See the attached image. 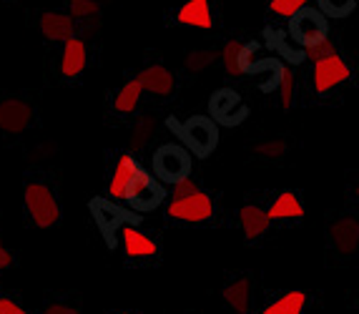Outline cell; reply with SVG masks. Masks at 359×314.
I'll use <instances>...</instances> for the list:
<instances>
[{
  "instance_id": "obj_20",
  "label": "cell",
  "mask_w": 359,
  "mask_h": 314,
  "mask_svg": "<svg viewBox=\"0 0 359 314\" xmlns=\"http://www.w3.org/2000/svg\"><path fill=\"white\" fill-rule=\"evenodd\" d=\"M224 299L226 304L233 309L236 314H246L249 312V304H252V279H236L224 289Z\"/></svg>"
},
{
  "instance_id": "obj_24",
  "label": "cell",
  "mask_w": 359,
  "mask_h": 314,
  "mask_svg": "<svg viewBox=\"0 0 359 314\" xmlns=\"http://www.w3.org/2000/svg\"><path fill=\"white\" fill-rule=\"evenodd\" d=\"M68 13H71L76 20H98L101 15V3L98 0H68Z\"/></svg>"
},
{
  "instance_id": "obj_34",
  "label": "cell",
  "mask_w": 359,
  "mask_h": 314,
  "mask_svg": "<svg viewBox=\"0 0 359 314\" xmlns=\"http://www.w3.org/2000/svg\"><path fill=\"white\" fill-rule=\"evenodd\" d=\"M46 314H76V312H73V309H68V307H63V304H55V307L46 309Z\"/></svg>"
},
{
  "instance_id": "obj_16",
  "label": "cell",
  "mask_w": 359,
  "mask_h": 314,
  "mask_svg": "<svg viewBox=\"0 0 359 314\" xmlns=\"http://www.w3.org/2000/svg\"><path fill=\"white\" fill-rule=\"evenodd\" d=\"M121 242H123L126 257H131V259H144V257H156L158 254V244L149 234L138 229L136 224H128V226L121 229Z\"/></svg>"
},
{
  "instance_id": "obj_1",
  "label": "cell",
  "mask_w": 359,
  "mask_h": 314,
  "mask_svg": "<svg viewBox=\"0 0 359 314\" xmlns=\"http://www.w3.org/2000/svg\"><path fill=\"white\" fill-rule=\"evenodd\" d=\"M166 126L179 136L181 144L196 158H206L209 153H214L216 144H219V123L209 116H191L184 123H179L176 118H168Z\"/></svg>"
},
{
  "instance_id": "obj_13",
  "label": "cell",
  "mask_w": 359,
  "mask_h": 314,
  "mask_svg": "<svg viewBox=\"0 0 359 314\" xmlns=\"http://www.w3.org/2000/svg\"><path fill=\"white\" fill-rule=\"evenodd\" d=\"M33 118V109L25 101L18 98H8L0 103V128L6 133H20L30 126Z\"/></svg>"
},
{
  "instance_id": "obj_23",
  "label": "cell",
  "mask_w": 359,
  "mask_h": 314,
  "mask_svg": "<svg viewBox=\"0 0 359 314\" xmlns=\"http://www.w3.org/2000/svg\"><path fill=\"white\" fill-rule=\"evenodd\" d=\"M276 93H279V106L284 111H289L294 106L297 98V73L292 66L279 68V81H276Z\"/></svg>"
},
{
  "instance_id": "obj_30",
  "label": "cell",
  "mask_w": 359,
  "mask_h": 314,
  "mask_svg": "<svg viewBox=\"0 0 359 314\" xmlns=\"http://www.w3.org/2000/svg\"><path fill=\"white\" fill-rule=\"evenodd\" d=\"M257 151L262 153L264 158H279L287 153V144L279 139H271V141H264V144L257 146Z\"/></svg>"
},
{
  "instance_id": "obj_7",
  "label": "cell",
  "mask_w": 359,
  "mask_h": 314,
  "mask_svg": "<svg viewBox=\"0 0 359 314\" xmlns=\"http://www.w3.org/2000/svg\"><path fill=\"white\" fill-rule=\"evenodd\" d=\"M216 204L211 199V193L206 191H194L189 196H181V199H171L166 206V214L171 219H179L184 224H204L214 217Z\"/></svg>"
},
{
  "instance_id": "obj_35",
  "label": "cell",
  "mask_w": 359,
  "mask_h": 314,
  "mask_svg": "<svg viewBox=\"0 0 359 314\" xmlns=\"http://www.w3.org/2000/svg\"><path fill=\"white\" fill-rule=\"evenodd\" d=\"M354 196H357V199H359V184H357V186H354Z\"/></svg>"
},
{
  "instance_id": "obj_12",
  "label": "cell",
  "mask_w": 359,
  "mask_h": 314,
  "mask_svg": "<svg viewBox=\"0 0 359 314\" xmlns=\"http://www.w3.org/2000/svg\"><path fill=\"white\" fill-rule=\"evenodd\" d=\"M78 31V20L71 13L60 11H46L41 15V33L53 43H66Z\"/></svg>"
},
{
  "instance_id": "obj_27",
  "label": "cell",
  "mask_w": 359,
  "mask_h": 314,
  "mask_svg": "<svg viewBox=\"0 0 359 314\" xmlns=\"http://www.w3.org/2000/svg\"><path fill=\"white\" fill-rule=\"evenodd\" d=\"M354 6H357V0H319L322 13L330 18H347L354 11Z\"/></svg>"
},
{
  "instance_id": "obj_18",
  "label": "cell",
  "mask_w": 359,
  "mask_h": 314,
  "mask_svg": "<svg viewBox=\"0 0 359 314\" xmlns=\"http://www.w3.org/2000/svg\"><path fill=\"white\" fill-rule=\"evenodd\" d=\"M144 86V91L154 93V96H168V93H174L176 88V81H174V73L168 71L163 66H149L136 76Z\"/></svg>"
},
{
  "instance_id": "obj_9",
  "label": "cell",
  "mask_w": 359,
  "mask_h": 314,
  "mask_svg": "<svg viewBox=\"0 0 359 314\" xmlns=\"http://www.w3.org/2000/svg\"><path fill=\"white\" fill-rule=\"evenodd\" d=\"M352 76L349 66L344 63L339 53H332L327 58H322L319 63H314V71H311V86L317 93H330L334 91L337 86H341L344 81Z\"/></svg>"
},
{
  "instance_id": "obj_31",
  "label": "cell",
  "mask_w": 359,
  "mask_h": 314,
  "mask_svg": "<svg viewBox=\"0 0 359 314\" xmlns=\"http://www.w3.org/2000/svg\"><path fill=\"white\" fill-rule=\"evenodd\" d=\"M194 191H198V184H196V179H184V182H179V184H174V199H181V196H189V193H194Z\"/></svg>"
},
{
  "instance_id": "obj_25",
  "label": "cell",
  "mask_w": 359,
  "mask_h": 314,
  "mask_svg": "<svg viewBox=\"0 0 359 314\" xmlns=\"http://www.w3.org/2000/svg\"><path fill=\"white\" fill-rule=\"evenodd\" d=\"M246 43L241 41H229L226 46H224L222 50V63L224 68H226V73H231V76H241V50H244Z\"/></svg>"
},
{
  "instance_id": "obj_11",
  "label": "cell",
  "mask_w": 359,
  "mask_h": 314,
  "mask_svg": "<svg viewBox=\"0 0 359 314\" xmlns=\"http://www.w3.org/2000/svg\"><path fill=\"white\" fill-rule=\"evenodd\" d=\"M138 169H141V163H138L131 153H121L114 166V176H111V182H108V196L114 201H126L128 186H131L133 176L138 174Z\"/></svg>"
},
{
  "instance_id": "obj_5",
  "label": "cell",
  "mask_w": 359,
  "mask_h": 314,
  "mask_svg": "<svg viewBox=\"0 0 359 314\" xmlns=\"http://www.w3.org/2000/svg\"><path fill=\"white\" fill-rule=\"evenodd\" d=\"M163 199H166V189H163L161 179L146 169H138L126 193L128 209H133V212H154V209H158L163 204Z\"/></svg>"
},
{
  "instance_id": "obj_28",
  "label": "cell",
  "mask_w": 359,
  "mask_h": 314,
  "mask_svg": "<svg viewBox=\"0 0 359 314\" xmlns=\"http://www.w3.org/2000/svg\"><path fill=\"white\" fill-rule=\"evenodd\" d=\"M337 53V46H334V38H324V41L314 43V46H309V48H304V58L314 66V63H319L322 58H327V55Z\"/></svg>"
},
{
  "instance_id": "obj_22",
  "label": "cell",
  "mask_w": 359,
  "mask_h": 314,
  "mask_svg": "<svg viewBox=\"0 0 359 314\" xmlns=\"http://www.w3.org/2000/svg\"><path fill=\"white\" fill-rule=\"evenodd\" d=\"M304 309H306V294L297 289L274 299L269 307H264L259 314H304Z\"/></svg>"
},
{
  "instance_id": "obj_19",
  "label": "cell",
  "mask_w": 359,
  "mask_h": 314,
  "mask_svg": "<svg viewBox=\"0 0 359 314\" xmlns=\"http://www.w3.org/2000/svg\"><path fill=\"white\" fill-rule=\"evenodd\" d=\"M271 217V221H284V219H302L304 217V204H302L299 193L294 191H282L276 193L271 206L266 209Z\"/></svg>"
},
{
  "instance_id": "obj_14",
  "label": "cell",
  "mask_w": 359,
  "mask_h": 314,
  "mask_svg": "<svg viewBox=\"0 0 359 314\" xmlns=\"http://www.w3.org/2000/svg\"><path fill=\"white\" fill-rule=\"evenodd\" d=\"M86 63H88V48H86V41L81 36H73L63 43V55H60V73L66 78H78L81 73L86 71Z\"/></svg>"
},
{
  "instance_id": "obj_10",
  "label": "cell",
  "mask_w": 359,
  "mask_h": 314,
  "mask_svg": "<svg viewBox=\"0 0 359 314\" xmlns=\"http://www.w3.org/2000/svg\"><path fill=\"white\" fill-rule=\"evenodd\" d=\"M330 244L339 257L359 254V221L354 217H341L330 226Z\"/></svg>"
},
{
  "instance_id": "obj_36",
  "label": "cell",
  "mask_w": 359,
  "mask_h": 314,
  "mask_svg": "<svg viewBox=\"0 0 359 314\" xmlns=\"http://www.w3.org/2000/svg\"><path fill=\"white\" fill-rule=\"evenodd\" d=\"M121 314H128V312H121Z\"/></svg>"
},
{
  "instance_id": "obj_29",
  "label": "cell",
  "mask_w": 359,
  "mask_h": 314,
  "mask_svg": "<svg viewBox=\"0 0 359 314\" xmlns=\"http://www.w3.org/2000/svg\"><path fill=\"white\" fill-rule=\"evenodd\" d=\"M211 63H214V53L206 48H198V50H191V53L186 55V68L194 73L204 71V68H209Z\"/></svg>"
},
{
  "instance_id": "obj_2",
  "label": "cell",
  "mask_w": 359,
  "mask_h": 314,
  "mask_svg": "<svg viewBox=\"0 0 359 314\" xmlns=\"http://www.w3.org/2000/svg\"><path fill=\"white\" fill-rule=\"evenodd\" d=\"M88 209H90L93 221H96L98 231H101V236L106 239L108 249H116L123 226L141 221L133 209H123L118 201H111V199H90Z\"/></svg>"
},
{
  "instance_id": "obj_15",
  "label": "cell",
  "mask_w": 359,
  "mask_h": 314,
  "mask_svg": "<svg viewBox=\"0 0 359 314\" xmlns=\"http://www.w3.org/2000/svg\"><path fill=\"white\" fill-rule=\"evenodd\" d=\"M176 23L189 25V28H201L209 31L214 28V15H211V0H186L176 11Z\"/></svg>"
},
{
  "instance_id": "obj_21",
  "label": "cell",
  "mask_w": 359,
  "mask_h": 314,
  "mask_svg": "<svg viewBox=\"0 0 359 314\" xmlns=\"http://www.w3.org/2000/svg\"><path fill=\"white\" fill-rule=\"evenodd\" d=\"M141 96H144V86L138 78H131L126 83L121 86L118 93L114 96V109L118 114H133L138 109V103H141Z\"/></svg>"
},
{
  "instance_id": "obj_4",
  "label": "cell",
  "mask_w": 359,
  "mask_h": 314,
  "mask_svg": "<svg viewBox=\"0 0 359 314\" xmlns=\"http://www.w3.org/2000/svg\"><path fill=\"white\" fill-rule=\"evenodd\" d=\"M25 209L30 214V221L41 229H50L60 221V204L55 199L53 189L41 182L25 186Z\"/></svg>"
},
{
  "instance_id": "obj_26",
  "label": "cell",
  "mask_w": 359,
  "mask_h": 314,
  "mask_svg": "<svg viewBox=\"0 0 359 314\" xmlns=\"http://www.w3.org/2000/svg\"><path fill=\"white\" fill-rule=\"evenodd\" d=\"M304 8H309V0H269V11L279 18L292 20L297 13H302Z\"/></svg>"
},
{
  "instance_id": "obj_8",
  "label": "cell",
  "mask_w": 359,
  "mask_h": 314,
  "mask_svg": "<svg viewBox=\"0 0 359 314\" xmlns=\"http://www.w3.org/2000/svg\"><path fill=\"white\" fill-rule=\"evenodd\" d=\"M209 109H211V118L216 123H222V126H236L246 118L249 109H246V103L241 101V96L233 88H219V91L211 96L209 101Z\"/></svg>"
},
{
  "instance_id": "obj_17",
  "label": "cell",
  "mask_w": 359,
  "mask_h": 314,
  "mask_svg": "<svg viewBox=\"0 0 359 314\" xmlns=\"http://www.w3.org/2000/svg\"><path fill=\"white\" fill-rule=\"evenodd\" d=\"M239 224H241V231H244L246 239H252L254 242V239H259V236H264L266 231H269L271 217L264 206L246 204V206H241V212H239Z\"/></svg>"
},
{
  "instance_id": "obj_33",
  "label": "cell",
  "mask_w": 359,
  "mask_h": 314,
  "mask_svg": "<svg viewBox=\"0 0 359 314\" xmlns=\"http://www.w3.org/2000/svg\"><path fill=\"white\" fill-rule=\"evenodd\" d=\"M11 264H13V252H8L6 247H0V272L8 269Z\"/></svg>"
},
{
  "instance_id": "obj_3",
  "label": "cell",
  "mask_w": 359,
  "mask_h": 314,
  "mask_svg": "<svg viewBox=\"0 0 359 314\" xmlns=\"http://www.w3.org/2000/svg\"><path fill=\"white\" fill-rule=\"evenodd\" d=\"M154 174L163 184H179L194 171V153L184 144H163L154 151Z\"/></svg>"
},
{
  "instance_id": "obj_6",
  "label": "cell",
  "mask_w": 359,
  "mask_h": 314,
  "mask_svg": "<svg viewBox=\"0 0 359 314\" xmlns=\"http://www.w3.org/2000/svg\"><path fill=\"white\" fill-rule=\"evenodd\" d=\"M289 36L297 46L302 48H309L314 43L330 38V23H327V15L317 8H304L302 13H297L292 20H289Z\"/></svg>"
},
{
  "instance_id": "obj_32",
  "label": "cell",
  "mask_w": 359,
  "mask_h": 314,
  "mask_svg": "<svg viewBox=\"0 0 359 314\" xmlns=\"http://www.w3.org/2000/svg\"><path fill=\"white\" fill-rule=\"evenodd\" d=\"M0 314H25V309L8 296H0Z\"/></svg>"
}]
</instances>
